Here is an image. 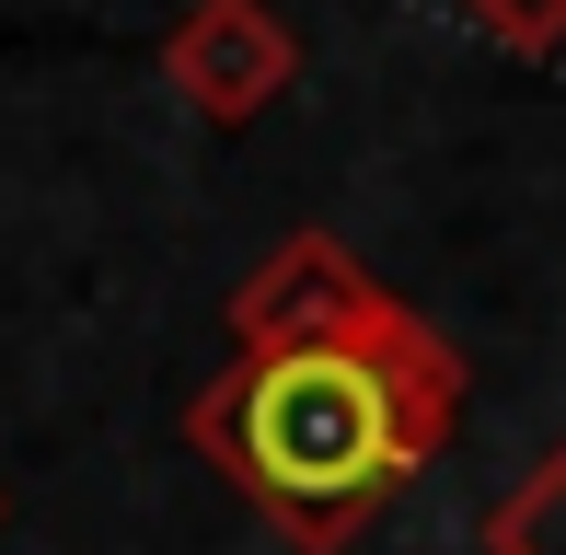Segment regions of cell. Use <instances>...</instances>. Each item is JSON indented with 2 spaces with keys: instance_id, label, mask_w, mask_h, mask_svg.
<instances>
[{
  "instance_id": "obj_1",
  "label": "cell",
  "mask_w": 566,
  "mask_h": 555,
  "mask_svg": "<svg viewBox=\"0 0 566 555\" xmlns=\"http://www.w3.org/2000/svg\"><path fill=\"white\" fill-rule=\"evenodd\" d=\"M451 428H462V359L405 301H381L358 336L324 347H266V359L231 347V370L186 406V440L301 555H347L405 498V474L451 451Z\"/></svg>"
},
{
  "instance_id": "obj_2",
  "label": "cell",
  "mask_w": 566,
  "mask_h": 555,
  "mask_svg": "<svg viewBox=\"0 0 566 555\" xmlns=\"http://www.w3.org/2000/svg\"><path fill=\"white\" fill-rule=\"evenodd\" d=\"M163 82L186 93V116H209V128H254V116L301 82V35L266 0H186L174 35H163Z\"/></svg>"
},
{
  "instance_id": "obj_3",
  "label": "cell",
  "mask_w": 566,
  "mask_h": 555,
  "mask_svg": "<svg viewBox=\"0 0 566 555\" xmlns=\"http://www.w3.org/2000/svg\"><path fill=\"white\" fill-rule=\"evenodd\" d=\"M381 301L394 290H381L336 232H290L243 290H231V347H243V359H266V347H324V336H358Z\"/></svg>"
},
{
  "instance_id": "obj_4",
  "label": "cell",
  "mask_w": 566,
  "mask_h": 555,
  "mask_svg": "<svg viewBox=\"0 0 566 555\" xmlns=\"http://www.w3.org/2000/svg\"><path fill=\"white\" fill-rule=\"evenodd\" d=\"M485 555H566V440L485 510Z\"/></svg>"
},
{
  "instance_id": "obj_5",
  "label": "cell",
  "mask_w": 566,
  "mask_h": 555,
  "mask_svg": "<svg viewBox=\"0 0 566 555\" xmlns=\"http://www.w3.org/2000/svg\"><path fill=\"white\" fill-rule=\"evenodd\" d=\"M462 23L485 46H509V59H555L566 46V0H462Z\"/></svg>"
}]
</instances>
